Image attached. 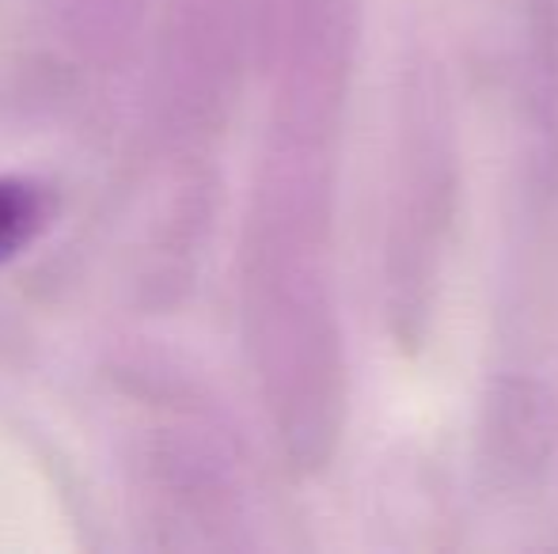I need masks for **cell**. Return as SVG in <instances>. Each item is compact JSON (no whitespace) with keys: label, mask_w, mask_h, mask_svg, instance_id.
I'll return each instance as SVG.
<instances>
[{"label":"cell","mask_w":558,"mask_h":554,"mask_svg":"<svg viewBox=\"0 0 558 554\" xmlns=\"http://www.w3.org/2000/svg\"><path fill=\"white\" fill-rule=\"evenodd\" d=\"M338 140L266 126L240 247L251 369L289 467L316 475L345 429L350 369L335 293Z\"/></svg>","instance_id":"1"},{"label":"cell","mask_w":558,"mask_h":554,"mask_svg":"<svg viewBox=\"0 0 558 554\" xmlns=\"http://www.w3.org/2000/svg\"><path fill=\"white\" fill-rule=\"evenodd\" d=\"M460 224V148L437 61L407 69L384 236V316L403 354L426 346Z\"/></svg>","instance_id":"2"},{"label":"cell","mask_w":558,"mask_h":554,"mask_svg":"<svg viewBox=\"0 0 558 554\" xmlns=\"http://www.w3.org/2000/svg\"><path fill=\"white\" fill-rule=\"evenodd\" d=\"M555 433L558 415L544 380L506 372L483 407V471L501 490H529L551 464Z\"/></svg>","instance_id":"3"},{"label":"cell","mask_w":558,"mask_h":554,"mask_svg":"<svg viewBox=\"0 0 558 554\" xmlns=\"http://www.w3.org/2000/svg\"><path fill=\"white\" fill-rule=\"evenodd\" d=\"M50 217V198L35 178L0 175V262L15 259L38 239Z\"/></svg>","instance_id":"4"}]
</instances>
